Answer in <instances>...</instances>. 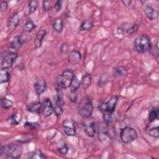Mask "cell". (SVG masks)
<instances>
[{
	"instance_id": "83f0119b",
	"label": "cell",
	"mask_w": 159,
	"mask_h": 159,
	"mask_svg": "<svg viewBox=\"0 0 159 159\" xmlns=\"http://www.w3.org/2000/svg\"><path fill=\"white\" fill-rule=\"evenodd\" d=\"M126 70L124 66H118L114 69V76L120 77L125 75Z\"/></svg>"
},
{
	"instance_id": "8992f818",
	"label": "cell",
	"mask_w": 159,
	"mask_h": 159,
	"mask_svg": "<svg viewBox=\"0 0 159 159\" xmlns=\"http://www.w3.org/2000/svg\"><path fill=\"white\" fill-rule=\"evenodd\" d=\"M17 57L18 53L17 52L10 51L4 52L2 55V68L7 70L11 68Z\"/></svg>"
},
{
	"instance_id": "5b68a950",
	"label": "cell",
	"mask_w": 159,
	"mask_h": 159,
	"mask_svg": "<svg viewBox=\"0 0 159 159\" xmlns=\"http://www.w3.org/2000/svg\"><path fill=\"white\" fill-rule=\"evenodd\" d=\"M120 137L124 143H130L137 139L138 134L134 129L130 127H125L121 129Z\"/></svg>"
},
{
	"instance_id": "e575fe53",
	"label": "cell",
	"mask_w": 159,
	"mask_h": 159,
	"mask_svg": "<svg viewBox=\"0 0 159 159\" xmlns=\"http://www.w3.org/2000/svg\"><path fill=\"white\" fill-rule=\"evenodd\" d=\"M63 112V108L62 107L55 106V107L54 108V112L55 113L56 116L58 117H60L61 116Z\"/></svg>"
},
{
	"instance_id": "4dcf8cb0",
	"label": "cell",
	"mask_w": 159,
	"mask_h": 159,
	"mask_svg": "<svg viewBox=\"0 0 159 159\" xmlns=\"http://www.w3.org/2000/svg\"><path fill=\"white\" fill-rule=\"evenodd\" d=\"M139 24H134L130 26H129V27L126 28V30H125V32L127 34H132L134 33H135L138 29H139Z\"/></svg>"
},
{
	"instance_id": "cb8c5ba5",
	"label": "cell",
	"mask_w": 159,
	"mask_h": 159,
	"mask_svg": "<svg viewBox=\"0 0 159 159\" xmlns=\"http://www.w3.org/2000/svg\"><path fill=\"white\" fill-rule=\"evenodd\" d=\"M158 114H159L158 108V107L153 108L149 113L148 121L150 122H153L155 120H157L158 118Z\"/></svg>"
},
{
	"instance_id": "4316f807",
	"label": "cell",
	"mask_w": 159,
	"mask_h": 159,
	"mask_svg": "<svg viewBox=\"0 0 159 159\" xmlns=\"http://www.w3.org/2000/svg\"><path fill=\"white\" fill-rule=\"evenodd\" d=\"M39 5V2L37 0H32L29 2L28 4V11L29 14H32L35 12Z\"/></svg>"
},
{
	"instance_id": "d6986e66",
	"label": "cell",
	"mask_w": 159,
	"mask_h": 159,
	"mask_svg": "<svg viewBox=\"0 0 159 159\" xmlns=\"http://www.w3.org/2000/svg\"><path fill=\"white\" fill-rule=\"evenodd\" d=\"M41 109H42V104L40 102H32L27 107V109L29 112L36 113L38 114H40Z\"/></svg>"
},
{
	"instance_id": "f1b7e54d",
	"label": "cell",
	"mask_w": 159,
	"mask_h": 159,
	"mask_svg": "<svg viewBox=\"0 0 159 159\" xmlns=\"http://www.w3.org/2000/svg\"><path fill=\"white\" fill-rule=\"evenodd\" d=\"M13 101L9 99H7L6 98H4L2 99L1 101V105L2 107L4 109H10L12 106H13Z\"/></svg>"
},
{
	"instance_id": "7c38bea8",
	"label": "cell",
	"mask_w": 159,
	"mask_h": 159,
	"mask_svg": "<svg viewBox=\"0 0 159 159\" xmlns=\"http://www.w3.org/2000/svg\"><path fill=\"white\" fill-rule=\"evenodd\" d=\"M24 42V39L21 35H17L14 37L10 43V49H11V51L16 52L22 46Z\"/></svg>"
},
{
	"instance_id": "484cf974",
	"label": "cell",
	"mask_w": 159,
	"mask_h": 159,
	"mask_svg": "<svg viewBox=\"0 0 159 159\" xmlns=\"http://www.w3.org/2000/svg\"><path fill=\"white\" fill-rule=\"evenodd\" d=\"M80 85H81V81L78 80V78L76 76H75L70 86V91H76L77 89H78V88H80Z\"/></svg>"
},
{
	"instance_id": "7a4b0ae2",
	"label": "cell",
	"mask_w": 159,
	"mask_h": 159,
	"mask_svg": "<svg viewBox=\"0 0 159 159\" xmlns=\"http://www.w3.org/2000/svg\"><path fill=\"white\" fill-rule=\"evenodd\" d=\"M135 50L139 53H145L152 48L150 38L146 35H141L136 38L134 42Z\"/></svg>"
},
{
	"instance_id": "1f68e13d",
	"label": "cell",
	"mask_w": 159,
	"mask_h": 159,
	"mask_svg": "<svg viewBox=\"0 0 159 159\" xmlns=\"http://www.w3.org/2000/svg\"><path fill=\"white\" fill-rule=\"evenodd\" d=\"M112 113H109V112H104V116H103L104 120L107 125L111 124L112 122Z\"/></svg>"
},
{
	"instance_id": "603a6c76",
	"label": "cell",
	"mask_w": 159,
	"mask_h": 159,
	"mask_svg": "<svg viewBox=\"0 0 159 159\" xmlns=\"http://www.w3.org/2000/svg\"><path fill=\"white\" fill-rule=\"evenodd\" d=\"M20 119H21L20 115H19V113L16 112L13 114L11 117H9V118L8 119V120L11 125H18L19 123L20 122V120H21Z\"/></svg>"
},
{
	"instance_id": "d590c367",
	"label": "cell",
	"mask_w": 159,
	"mask_h": 159,
	"mask_svg": "<svg viewBox=\"0 0 159 159\" xmlns=\"http://www.w3.org/2000/svg\"><path fill=\"white\" fill-rule=\"evenodd\" d=\"M58 152L62 154V155H66L68 152V147L67 146L66 144H64L63 145H62L61 147H60V148H58Z\"/></svg>"
},
{
	"instance_id": "8d00e7d4",
	"label": "cell",
	"mask_w": 159,
	"mask_h": 159,
	"mask_svg": "<svg viewBox=\"0 0 159 159\" xmlns=\"http://www.w3.org/2000/svg\"><path fill=\"white\" fill-rule=\"evenodd\" d=\"M43 9L45 11H48L51 8V2L50 1H44L43 2Z\"/></svg>"
},
{
	"instance_id": "6da1fadb",
	"label": "cell",
	"mask_w": 159,
	"mask_h": 159,
	"mask_svg": "<svg viewBox=\"0 0 159 159\" xmlns=\"http://www.w3.org/2000/svg\"><path fill=\"white\" fill-rule=\"evenodd\" d=\"M23 148L20 144L11 143L5 146L1 145L0 148V154H4L5 156L12 158H19L22 153Z\"/></svg>"
},
{
	"instance_id": "b9f144b4",
	"label": "cell",
	"mask_w": 159,
	"mask_h": 159,
	"mask_svg": "<svg viewBox=\"0 0 159 159\" xmlns=\"http://www.w3.org/2000/svg\"><path fill=\"white\" fill-rule=\"evenodd\" d=\"M122 4H124V6H126V7H128V6H130L131 3H132V1H129V0H125V1H122Z\"/></svg>"
},
{
	"instance_id": "d4e9b609",
	"label": "cell",
	"mask_w": 159,
	"mask_h": 159,
	"mask_svg": "<svg viewBox=\"0 0 159 159\" xmlns=\"http://www.w3.org/2000/svg\"><path fill=\"white\" fill-rule=\"evenodd\" d=\"M36 27L34 22L31 20H28L23 26V30L25 32H30Z\"/></svg>"
},
{
	"instance_id": "2e32d148",
	"label": "cell",
	"mask_w": 159,
	"mask_h": 159,
	"mask_svg": "<svg viewBox=\"0 0 159 159\" xmlns=\"http://www.w3.org/2000/svg\"><path fill=\"white\" fill-rule=\"evenodd\" d=\"M46 33L47 32L45 29H42L37 32L34 40V45L35 48H39L42 46L43 40L46 35Z\"/></svg>"
},
{
	"instance_id": "e0dca14e",
	"label": "cell",
	"mask_w": 159,
	"mask_h": 159,
	"mask_svg": "<svg viewBox=\"0 0 159 159\" xmlns=\"http://www.w3.org/2000/svg\"><path fill=\"white\" fill-rule=\"evenodd\" d=\"M84 130L88 136L90 137H94L96 131V126L95 122L94 121H91L89 122L86 123L84 127Z\"/></svg>"
},
{
	"instance_id": "9a60e30c",
	"label": "cell",
	"mask_w": 159,
	"mask_h": 159,
	"mask_svg": "<svg viewBox=\"0 0 159 159\" xmlns=\"http://www.w3.org/2000/svg\"><path fill=\"white\" fill-rule=\"evenodd\" d=\"M81 59V53L78 50H72L68 55V62L71 65H77Z\"/></svg>"
},
{
	"instance_id": "5bb4252c",
	"label": "cell",
	"mask_w": 159,
	"mask_h": 159,
	"mask_svg": "<svg viewBox=\"0 0 159 159\" xmlns=\"http://www.w3.org/2000/svg\"><path fill=\"white\" fill-rule=\"evenodd\" d=\"M35 91L38 96H40L47 89V83L44 79L38 80L34 86Z\"/></svg>"
},
{
	"instance_id": "9c48e42d",
	"label": "cell",
	"mask_w": 159,
	"mask_h": 159,
	"mask_svg": "<svg viewBox=\"0 0 159 159\" xmlns=\"http://www.w3.org/2000/svg\"><path fill=\"white\" fill-rule=\"evenodd\" d=\"M96 130L98 132L99 140L101 142L105 141L108 135V128L107 125L104 123H99L96 126Z\"/></svg>"
},
{
	"instance_id": "ffe728a7",
	"label": "cell",
	"mask_w": 159,
	"mask_h": 159,
	"mask_svg": "<svg viewBox=\"0 0 159 159\" xmlns=\"http://www.w3.org/2000/svg\"><path fill=\"white\" fill-rule=\"evenodd\" d=\"M52 27L53 30L57 32H61L63 29V23L62 19L60 17L56 18L53 22Z\"/></svg>"
},
{
	"instance_id": "52a82bcc",
	"label": "cell",
	"mask_w": 159,
	"mask_h": 159,
	"mask_svg": "<svg viewBox=\"0 0 159 159\" xmlns=\"http://www.w3.org/2000/svg\"><path fill=\"white\" fill-rule=\"evenodd\" d=\"M117 101L118 97L116 96H113L107 102L99 104V108L103 112H106L112 114L115 110Z\"/></svg>"
},
{
	"instance_id": "74e56055",
	"label": "cell",
	"mask_w": 159,
	"mask_h": 159,
	"mask_svg": "<svg viewBox=\"0 0 159 159\" xmlns=\"http://www.w3.org/2000/svg\"><path fill=\"white\" fill-rule=\"evenodd\" d=\"M7 7H8V4H7V1H2L1 2L0 7H1V12L6 11L7 10Z\"/></svg>"
},
{
	"instance_id": "3957f363",
	"label": "cell",
	"mask_w": 159,
	"mask_h": 159,
	"mask_svg": "<svg viewBox=\"0 0 159 159\" xmlns=\"http://www.w3.org/2000/svg\"><path fill=\"white\" fill-rule=\"evenodd\" d=\"M93 104L91 99L85 98L80 102L78 105V112L80 116L86 119L89 118L93 112Z\"/></svg>"
},
{
	"instance_id": "277c9868",
	"label": "cell",
	"mask_w": 159,
	"mask_h": 159,
	"mask_svg": "<svg viewBox=\"0 0 159 159\" xmlns=\"http://www.w3.org/2000/svg\"><path fill=\"white\" fill-rule=\"evenodd\" d=\"M75 76V75L71 70L67 69L63 71L57 79V84L58 86L61 89L70 88Z\"/></svg>"
},
{
	"instance_id": "836d02e7",
	"label": "cell",
	"mask_w": 159,
	"mask_h": 159,
	"mask_svg": "<svg viewBox=\"0 0 159 159\" xmlns=\"http://www.w3.org/2000/svg\"><path fill=\"white\" fill-rule=\"evenodd\" d=\"M69 98L70 100L73 102L75 103L76 102L77 100H78V94L76 91H70V94L69 95Z\"/></svg>"
},
{
	"instance_id": "ab89813d",
	"label": "cell",
	"mask_w": 159,
	"mask_h": 159,
	"mask_svg": "<svg viewBox=\"0 0 159 159\" xmlns=\"http://www.w3.org/2000/svg\"><path fill=\"white\" fill-rule=\"evenodd\" d=\"M38 125V124L37 123H35V122H27L24 124V126L25 127H29L30 129H34V128H36V127Z\"/></svg>"
},
{
	"instance_id": "4fadbf2b",
	"label": "cell",
	"mask_w": 159,
	"mask_h": 159,
	"mask_svg": "<svg viewBox=\"0 0 159 159\" xmlns=\"http://www.w3.org/2000/svg\"><path fill=\"white\" fill-rule=\"evenodd\" d=\"M143 9V12L145 16L150 20H153L156 18H157L158 17L157 11H156L150 5H148V4L144 5Z\"/></svg>"
},
{
	"instance_id": "ba28073f",
	"label": "cell",
	"mask_w": 159,
	"mask_h": 159,
	"mask_svg": "<svg viewBox=\"0 0 159 159\" xmlns=\"http://www.w3.org/2000/svg\"><path fill=\"white\" fill-rule=\"evenodd\" d=\"M62 127L64 132L68 136H75L76 135V129L74 122L69 119L63 121Z\"/></svg>"
},
{
	"instance_id": "44dd1931",
	"label": "cell",
	"mask_w": 159,
	"mask_h": 159,
	"mask_svg": "<svg viewBox=\"0 0 159 159\" xmlns=\"http://www.w3.org/2000/svg\"><path fill=\"white\" fill-rule=\"evenodd\" d=\"M94 26L93 22L90 19L84 20L81 24L80 27V30L81 31H86L91 30Z\"/></svg>"
},
{
	"instance_id": "d6a6232c",
	"label": "cell",
	"mask_w": 159,
	"mask_h": 159,
	"mask_svg": "<svg viewBox=\"0 0 159 159\" xmlns=\"http://www.w3.org/2000/svg\"><path fill=\"white\" fill-rule=\"evenodd\" d=\"M148 133L150 135L152 136L153 137H155V138H158V127H154V128H152V129H150L148 131Z\"/></svg>"
},
{
	"instance_id": "f546056e",
	"label": "cell",
	"mask_w": 159,
	"mask_h": 159,
	"mask_svg": "<svg viewBox=\"0 0 159 159\" xmlns=\"http://www.w3.org/2000/svg\"><path fill=\"white\" fill-rule=\"evenodd\" d=\"M31 158L33 159H42V158H47L46 156L43 154V153L40 150H37L34 151L30 157Z\"/></svg>"
},
{
	"instance_id": "8fae6325",
	"label": "cell",
	"mask_w": 159,
	"mask_h": 159,
	"mask_svg": "<svg viewBox=\"0 0 159 159\" xmlns=\"http://www.w3.org/2000/svg\"><path fill=\"white\" fill-rule=\"evenodd\" d=\"M20 22V17L18 12H14L7 21V29L9 31L14 30Z\"/></svg>"
},
{
	"instance_id": "ac0fdd59",
	"label": "cell",
	"mask_w": 159,
	"mask_h": 159,
	"mask_svg": "<svg viewBox=\"0 0 159 159\" xmlns=\"http://www.w3.org/2000/svg\"><path fill=\"white\" fill-rule=\"evenodd\" d=\"M91 83L92 77L89 73H86L81 80V84L84 90L87 89L91 86Z\"/></svg>"
},
{
	"instance_id": "60d3db41",
	"label": "cell",
	"mask_w": 159,
	"mask_h": 159,
	"mask_svg": "<svg viewBox=\"0 0 159 159\" xmlns=\"http://www.w3.org/2000/svg\"><path fill=\"white\" fill-rule=\"evenodd\" d=\"M62 3H63V1H57L55 4V9H56V11H60L62 7Z\"/></svg>"
},
{
	"instance_id": "30bf717a",
	"label": "cell",
	"mask_w": 159,
	"mask_h": 159,
	"mask_svg": "<svg viewBox=\"0 0 159 159\" xmlns=\"http://www.w3.org/2000/svg\"><path fill=\"white\" fill-rule=\"evenodd\" d=\"M42 111L43 114L46 117L51 116L54 112V107L49 99H45L43 101L42 104Z\"/></svg>"
},
{
	"instance_id": "f35d334b",
	"label": "cell",
	"mask_w": 159,
	"mask_h": 159,
	"mask_svg": "<svg viewBox=\"0 0 159 159\" xmlns=\"http://www.w3.org/2000/svg\"><path fill=\"white\" fill-rule=\"evenodd\" d=\"M60 52L63 54H66L68 52V46L66 43H63L60 47Z\"/></svg>"
},
{
	"instance_id": "7402d4cb",
	"label": "cell",
	"mask_w": 159,
	"mask_h": 159,
	"mask_svg": "<svg viewBox=\"0 0 159 159\" xmlns=\"http://www.w3.org/2000/svg\"><path fill=\"white\" fill-rule=\"evenodd\" d=\"M10 74L7 69L2 68L0 71V83H7L9 81Z\"/></svg>"
}]
</instances>
